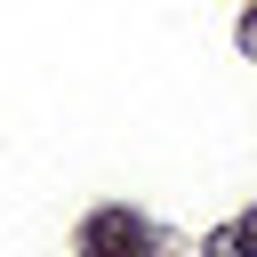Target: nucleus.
<instances>
[{"label": "nucleus", "instance_id": "nucleus-1", "mask_svg": "<svg viewBox=\"0 0 257 257\" xmlns=\"http://www.w3.org/2000/svg\"><path fill=\"white\" fill-rule=\"evenodd\" d=\"M80 249H88V257H145V225H137L128 209H96L88 233H80Z\"/></svg>", "mask_w": 257, "mask_h": 257}, {"label": "nucleus", "instance_id": "nucleus-2", "mask_svg": "<svg viewBox=\"0 0 257 257\" xmlns=\"http://www.w3.org/2000/svg\"><path fill=\"white\" fill-rule=\"evenodd\" d=\"M209 257H257V209L233 217V225H217L209 233Z\"/></svg>", "mask_w": 257, "mask_h": 257}, {"label": "nucleus", "instance_id": "nucleus-3", "mask_svg": "<svg viewBox=\"0 0 257 257\" xmlns=\"http://www.w3.org/2000/svg\"><path fill=\"white\" fill-rule=\"evenodd\" d=\"M80 257H88V249H80Z\"/></svg>", "mask_w": 257, "mask_h": 257}]
</instances>
